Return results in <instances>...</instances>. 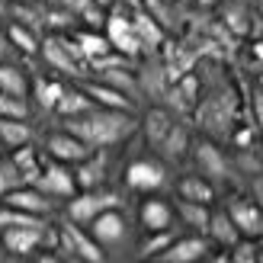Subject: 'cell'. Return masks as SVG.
I'll use <instances>...</instances> for the list:
<instances>
[{
  "instance_id": "obj_1",
  "label": "cell",
  "mask_w": 263,
  "mask_h": 263,
  "mask_svg": "<svg viewBox=\"0 0 263 263\" xmlns=\"http://www.w3.org/2000/svg\"><path fill=\"white\" fill-rule=\"evenodd\" d=\"M68 132L74 138H81L90 148H106V144H116L128 138L135 132V122H132L128 112H119V109H90L84 116H74L68 119Z\"/></svg>"
},
{
  "instance_id": "obj_2",
  "label": "cell",
  "mask_w": 263,
  "mask_h": 263,
  "mask_svg": "<svg viewBox=\"0 0 263 263\" xmlns=\"http://www.w3.org/2000/svg\"><path fill=\"white\" fill-rule=\"evenodd\" d=\"M119 205V196L116 193H93V190H84L81 196H74L71 205H68V218L74 225H90L100 212H106V209H116Z\"/></svg>"
},
{
  "instance_id": "obj_3",
  "label": "cell",
  "mask_w": 263,
  "mask_h": 263,
  "mask_svg": "<svg viewBox=\"0 0 263 263\" xmlns=\"http://www.w3.org/2000/svg\"><path fill=\"white\" fill-rule=\"evenodd\" d=\"M228 215H231L234 228H238L241 234H251V238L263 234V209H260L254 199L234 196V199L228 202Z\"/></svg>"
},
{
  "instance_id": "obj_4",
  "label": "cell",
  "mask_w": 263,
  "mask_h": 263,
  "mask_svg": "<svg viewBox=\"0 0 263 263\" xmlns=\"http://www.w3.org/2000/svg\"><path fill=\"white\" fill-rule=\"evenodd\" d=\"M61 244L68 247L71 257H81V260H87V263H103V260H106V257H103V251H100V244L90 238V234H84L81 228L74 225V221L61 225Z\"/></svg>"
},
{
  "instance_id": "obj_5",
  "label": "cell",
  "mask_w": 263,
  "mask_h": 263,
  "mask_svg": "<svg viewBox=\"0 0 263 263\" xmlns=\"http://www.w3.org/2000/svg\"><path fill=\"white\" fill-rule=\"evenodd\" d=\"M4 205L10 209H20V212H29V215H48L51 212V202H48V196L39 190V186H20V190H10L4 193Z\"/></svg>"
},
{
  "instance_id": "obj_6",
  "label": "cell",
  "mask_w": 263,
  "mask_h": 263,
  "mask_svg": "<svg viewBox=\"0 0 263 263\" xmlns=\"http://www.w3.org/2000/svg\"><path fill=\"white\" fill-rule=\"evenodd\" d=\"M35 186L42 190L45 196H74V170H68L61 161L55 164H45L42 167V177L35 180Z\"/></svg>"
},
{
  "instance_id": "obj_7",
  "label": "cell",
  "mask_w": 263,
  "mask_h": 263,
  "mask_svg": "<svg viewBox=\"0 0 263 263\" xmlns=\"http://www.w3.org/2000/svg\"><path fill=\"white\" fill-rule=\"evenodd\" d=\"M106 39H109V45L116 51H122L125 58H132V55L141 51V42L135 39V32H132V20L122 16V13H112V16L106 20Z\"/></svg>"
},
{
  "instance_id": "obj_8",
  "label": "cell",
  "mask_w": 263,
  "mask_h": 263,
  "mask_svg": "<svg viewBox=\"0 0 263 263\" xmlns=\"http://www.w3.org/2000/svg\"><path fill=\"white\" fill-rule=\"evenodd\" d=\"M209 254L205 238H177L174 244L154 257V263H199Z\"/></svg>"
},
{
  "instance_id": "obj_9",
  "label": "cell",
  "mask_w": 263,
  "mask_h": 263,
  "mask_svg": "<svg viewBox=\"0 0 263 263\" xmlns=\"http://www.w3.org/2000/svg\"><path fill=\"white\" fill-rule=\"evenodd\" d=\"M48 154L55 157V161H61V164H81V161H87L90 154V144H84L81 138H74L71 132H61V135H51L48 138Z\"/></svg>"
},
{
  "instance_id": "obj_10",
  "label": "cell",
  "mask_w": 263,
  "mask_h": 263,
  "mask_svg": "<svg viewBox=\"0 0 263 263\" xmlns=\"http://www.w3.org/2000/svg\"><path fill=\"white\" fill-rule=\"evenodd\" d=\"M125 183L132 190L151 193L157 186H164V167L154 164V161H135V164H128V170H125Z\"/></svg>"
},
{
  "instance_id": "obj_11",
  "label": "cell",
  "mask_w": 263,
  "mask_h": 263,
  "mask_svg": "<svg viewBox=\"0 0 263 263\" xmlns=\"http://www.w3.org/2000/svg\"><path fill=\"white\" fill-rule=\"evenodd\" d=\"M125 234V221L122 215L116 212V209H106V212H100L93 221H90V238L97 244H116Z\"/></svg>"
},
{
  "instance_id": "obj_12",
  "label": "cell",
  "mask_w": 263,
  "mask_h": 263,
  "mask_svg": "<svg viewBox=\"0 0 263 263\" xmlns=\"http://www.w3.org/2000/svg\"><path fill=\"white\" fill-rule=\"evenodd\" d=\"M193 112L199 116V122H202V125H209V128H221V125H228V122H231L234 103H231V97L218 93V97H212V100H205L202 106H196Z\"/></svg>"
},
{
  "instance_id": "obj_13",
  "label": "cell",
  "mask_w": 263,
  "mask_h": 263,
  "mask_svg": "<svg viewBox=\"0 0 263 263\" xmlns=\"http://www.w3.org/2000/svg\"><path fill=\"white\" fill-rule=\"evenodd\" d=\"M167 100H170L174 109L193 112L196 106H199V81H196V74H183L180 81L167 90Z\"/></svg>"
},
{
  "instance_id": "obj_14",
  "label": "cell",
  "mask_w": 263,
  "mask_h": 263,
  "mask_svg": "<svg viewBox=\"0 0 263 263\" xmlns=\"http://www.w3.org/2000/svg\"><path fill=\"white\" fill-rule=\"evenodd\" d=\"M196 164H199L205 180L228 177V161H225V154H221L212 141H199V144H196Z\"/></svg>"
},
{
  "instance_id": "obj_15",
  "label": "cell",
  "mask_w": 263,
  "mask_h": 263,
  "mask_svg": "<svg viewBox=\"0 0 263 263\" xmlns=\"http://www.w3.org/2000/svg\"><path fill=\"white\" fill-rule=\"evenodd\" d=\"M42 238H45L42 228H7L4 231V247L10 254L26 257V254H32L35 247L42 244Z\"/></svg>"
},
{
  "instance_id": "obj_16",
  "label": "cell",
  "mask_w": 263,
  "mask_h": 263,
  "mask_svg": "<svg viewBox=\"0 0 263 263\" xmlns=\"http://www.w3.org/2000/svg\"><path fill=\"white\" fill-rule=\"evenodd\" d=\"M84 93L97 103V106H103V109H119V112H132V100L125 97V93H119L116 87H109V84H87L84 87Z\"/></svg>"
},
{
  "instance_id": "obj_17",
  "label": "cell",
  "mask_w": 263,
  "mask_h": 263,
  "mask_svg": "<svg viewBox=\"0 0 263 263\" xmlns=\"http://www.w3.org/2000/svg\"><path fill=\"white\" fill-rule=\"evenodd\" d=\"M132 32H135V39L141 42V48H157V45L164 42L161 23H157L154 16H148L144 10H138L135 16H132Z\"/></svg>"
},
{
  "instance_id": "obj_18",
  "label": "cell",
  "mask_w": 263,
  "mask_h": 263,
  "mask_svg": "<svg viewBox=\"0 0 263 263\" xmlns=\"http://www.w3.org/2000/svg\"><path fill=\"white\" fill-rule=\"evenodd\" d=\"M170 205L164 199H148V202H141L138 209V218H141V225L148 228V231H164L170 225Z\"/></svg>"
},
{
  "instance_id": "obj_19",
  "label": "cell",
  "mask_w": 263,
  "mask_h": 263,
  "mask_svg": "<svg viewBox=\"0 0 263 263\" xmlns=\"http://www.w3.org/2000/svg\"><path fill=\"white\" fill-rule=\"evenodd\" d=\"M170 128H174V119H170L167 109H151L144 116V138H148V144H154V148H161V141L167 138Z\"/></svg>"
},
{
  "instance_id": "obj_20",
  "label": "cell",
  "mask_w": 263,
  "mask_h": 263,
  "mask_svg": "<svg viewBox=\"0 0 263 263\" xmlns=\"http://www.w3.org/2000/svg\"><path fill=\"white\" fill-rule=\"evenodd\" d=\"M209 234L221 244V247H234L241 241V231L234 228V221L228 212H212V218H209Z\"/></svg>"
},
{
  "instance_id": "obj_21",
  "label": "cell",
  "mask_w": 263,
  "mask_h": 263,
  "mask_svg": "<svg viewBox=\"0 0 263 263\" xmlns=\"http://www.w3.org/2000/svg\"><path fill=\"white\" fill-rule=\"evenodd\" d=\"M55 109L64 116V119H74V116H84V112H90V109H97V103L90 100L84 90H64Z\"/></svg>"
},
{
  "instance_id": "obj_22",
  "label": "cell",
  "mask_w": 263,
  "mask_h": 263,
  "mask_svg": "<svg viewBox=\"0 0 263 263\" xmlns=\"http://www.w3.org/2000/svg\"><path fill=\"white\" fill-rule=\"evenodd\" d=\"M103 170H106L103 157H93V154H90L87 161L77 164V170H74V183H77L81 190H97L100 180H103Z\"/></svg>"
},
{
  "instance_id": "obj_23",
  "label": "cell",
  "mask_w": 263,
  "mask_h": 263,
  "mask_svg": "<svg viewBox=\"0 0 263 263\" xmlns=\"http://www.w3.org/2000/svg\"><path fill=\"white\" fill-rule=\"evenodd\" d=\"M32 132L26 125V119H7V116H0V144H7V148H20V144H29Z\"/></svg>"
},
{
  "instance_id": "obj_24",
  "label": "cell",
  "mask_w": 263,
  "mask_h": 263,
  "mask_svg": "<svg viewBox=\"0 0 263 263\" xmlns=\"http://www.w3.org/2000/svg\"><path fill=\"white\" fill-rule=\"evenodd\" d=\"M42 55H45V61H48V64H55V68L68 71V74H77V61H74V55H71V51L64 48V42H61V39H45V45H42Z\"/></svg>"
},
{
  "instance_id": "obj_25",
  "label": "cell",
  "mask_w": 263,
  "mask_h": 263,
  "mask_svg": "<svg viewBox=\"0 0 263 263\" xmlns=\"http://www.w3.org/2000/svg\"><path fill=\"white\" fill-rule=\"evenodd\" d=\"M74 42H77V48H81V55L90 58V61H97V58H103V55H109V51H112L109 39L100 35V32H77Z\"/></svg>"
},
{
  "instance_id": "obj_26",
  "label": "cell",
  "mask_w": 263,
  "mask_h": 263,
  "mask_svg": "<svg viewBox=\"0 0 263 263\" xmlns=\"http://www.w3.org/2000/svg\"><path fill=\"white\" fill-rule=\"evenodd\" d=\"M13 164L20 167V174H23V180L29 183V186H35V180L42 177V164H39V157H35V148H29V144H20L16 148Z\"/></svg>"
},
{
  "instance_id": "obj_27",
  "label": "cell",
  "mask_w": 263,
  "mask_h": 263,
  "mask_svg": "<svg viewBox=\"0 0 263 263\" xmlns=\"http://www.w3.org/2000/svg\"><path fill=\"white\" fill-rule=\"evenodd\" d=\"M180 196L190 199V202H205L209 205L215 199V190L205 177H186V180H180Z\"/></svg>"
},
{
  "instance_id": "obj_28",
  "label": "cell",
  "mask_w": 263,
  "mask_h": 263,
  "mask_svg": "<svg viewBox=\"0 0 263 263\" xmlns=\"http://www.w3.org/2000/svg\"><path fill=\"white\" fill-rule=\"evenodd\" d=\"M177 209H180V215H183V221H186L190 228L209 234V218H212V212H209L205 202H190V199H183V202H177Z\"/></svg>"
},
{
  "instance_id": "obj_29",
  "label": "cell",
  "mask_w": 263,
  "mask_h": 263,
  "mask_svg": "<svg viewBox=\"0 0 263 263\" xmlns=\"http://www.w3.org/2000/svg\"><path fill=\"white\" fill-rule=\"evenodd\" d=\"M7 228H45V225H42V215H29V212L4 205L0 209V231H7Z\"/></svg>"
},
{
  "instance_id": "obj_30",
  "label": "cell",
  "mask_w": 263,
  "mask_h": 263,
  "mask_svg": "<svg viewBox=\"0 0 263 263\" xmlns=\"http://www.w3.org/2000/svg\"><path fill=\"white\" fill-rule=\"evenodd\" d=\"M0 90L10 93V97H23L26 100V90H29L26 74L20 68H13V64H0Z\"/></svg>"
},
{
  "instance_id": "obj_31",
  "label": "cell",
  "mask_w": 263,
  "mask_h": 263,
  "mask_svg": "<svg viewBox=\"0 0 263 263\" xmlns=\"http://www.w3.org/2000/svg\"><path fill=\"white\" fill-rule=\"evenodd\" d=\"M7 39H10V42L23 51V55H35V51H39L35 35H32L29 29H26V26H20V23H13L10 29H7Z\"/></svg>"
},
{
  "instance_id": "obj_32",
  "label": "cell",
  "mask_w": 263,
  "mask_h": 263,
  "mask_svg": "<svg viewBox=\"0 0 263 263\" xmlns=\"http://www.w3.org/2000/svg\"><path fill=\"white\" fill-rule=\"evenodd\" d=\"M61 93H64V87L58 81H35V100L42 103V109H55Z\"/></svg>"
},
{
  "instance_id": "obj_33",
  "label": "cell",
  "mask_w": 263,
  "mask_h": 263,
  "mask_svg": "<svg viewBox=\"0 0 263 263\" xmlns=\"http://www.w3.org/2000/svg\"><path fill=\"white\" fill-rule=\"evenodd\" d=\"M20 186H26V180L20 174V167L13 164V157L10 161H0V196L10 193V190H20Z\"/></svg>"
},
{
  "instance_id": "obj_34",
  "label": "cell",
  "mask_w": 263,
  "mask_h": 263,
  "mask_svg": "<svg viewBox=\"0 0 263 263\" xmlns=\"http://www.w3.org/2000/svg\"><path fill=\"white\" fill-rule=\"evenodd\" d=\"M174 241H177V234L167 231V228H164V231H151V238L141 244V257H157L161 251H167Z\"/></svg>"
},
{
  "instance_id": "obj_35",
  "label": "cell",
  "mask_w": 263,
  "mask_h": 263,
  "mask_svg": "<svg viewBox=\"0 0 263 263\" xmlns=\"http://www.w3.org/2000/svg\"><path fill=\"white\" fill-rule=\"evenodd\" d=\"M0 116H7V119H26L29 106H26L23 97H10V93L0 90Z\"/></svg>"
},
{
  "instance_id": "obj_36",
  "label": "cell",
  "mask_w": 263,
  "mask_h": 263,
  "mask_svg": "<svg viewBox=\"0 0 263 263\" xmlns=\"http://www.w3.org/2000/svg\"><path fill=\"white\" fill-rule=\"evenodd\" d=\"M161 151L167 157H180L183 151H186V132H183L180 125H174V128L167 132V138L161 141Z\"/></svg>"
},
{
  "instance_id": "obj_37",
  "label": "cell",
  "mask_w": 263,
  "mask_h": 263,
  "mask_svg": "<svg viewBox=\"0 0 263 263\" xmlns=\"http://www.w3.org/2000/svg\"><path fill=\"white\" fill-rule=\"evenodd\" d=\"M106 84L116 87L119 93L135 97V81H132V74H125V71H119V68H109V71H106Z\"/></svg>"
},
{
  "instance_id": "obj_38",
  "label": "cell",
  "mask_w": 263,
  "mask_h": 263,
  "mask_svg": "<svg viewBox=\"0 0 263 263\" xmlns=\"http://www.w3.org/2000/svg\"><path fill=\"white\" fill-rule=\"evenodd\" d=\"M144 13L148 16H154L161 26L170 23V10H167V0H144Z\"/></svg>"
},
{
  "instance_id": "obj_39",
  "label": "cell",
  "mask_w": 263,
  "mask_h": 263,
  "mask_svg": "<svg viewBox=\"0 0 263 263\" xmlns=\"http://www.w3.org/2000/svg\"><path fill=\"white\" fill-rule=\"evenodd\" d=\"M231 260H234V263H257V260H260V254H257V247H254V244H244V241H238V244H234V254H231Z\"/></svg>"
},
{
  "instance_id": "obj_40",
  "label": "cell",
  "mask_w": 263,
  "mask_h": 263,
  "mask_svg": "<svg viewBox=\"0 0 263 263\" xmlns=\"http://www.w3.org/2000/svg\"><path fill=\"white\" fill-rule=\"evenodd\" d=\"M254 202L263 209V180H257V186H254Z\"/></svg>"
},
{
  "instance_id": "obj_41",
  "label": "cell",
  "mask_w": 263,
  "mask_h": 263,
  "mask_svg": "<svg viewBox=\"0 0 263 263\" xmlns=\"http://www.w3.org/2000/svg\"><path fill=\"white\" fill-rule=\"evenodd\" d=\"M257 119H260V125H263V90L257 93Z\"/></svg>"
},
{
  "instance_id": "obj_42",
  "label": "cell",
  "mask_w": 263,
  "mask_h": 263,
  "mask_svg": "<svg viewBox=\"0 0 263 263\" xmlns=\"http://www.w3.org/2000/svg\"><path fill=\"white\" fill-rule=\"evenodd\" d=\"M196 4H199V7H215L218 0H196Z\"/></svg>"
},
{
  "instance_id": "obj_43",
  "label": "cell",
  "mask_w": 263,
  "mask_h": 263,
  "mask_svg": "<svg viewBox=\"0 0 263 263\" xmlns=\"http://www.w3.org/2000/svg\"><path fill=\"white\" fill-rule=\"evenodd\" d=\"M39 263H61V260H58V257H42Z\"/></svg>"
},
{
  "instance_id": "obj_44",
  "label": "cell",
  "mask_w": 263,
  "mask_h": 263,
  "mask_svg": "<svg viewBox=\"0 0 263 263\" xmlns=\"http://www.w3.org/2000/svg\"><path fill=\"white\" fill-rule=\"evenodd\" d=\"M212 263H234V260H231V257H215Z\"/></svg>"
},
{
  "instance_id": "obj_45",
  "label": "cell",
  "mask_w": 263,
  "mask_h": 263,
  "mask_svg": "<svg viewBox=\"0 0 263 263\" xmlns=\"http://www.w3.org/2000/svg\"><path fill=\"white\" fill-rule=\"evenodd\" d=\"M254 51H257V55L263 58V42H257V45H254Z\"/></svg>"
},
{
  "instance_id": "obj_46",
  "label": "cell",
  "mask_w": 263,
  "mask_h": 263,
  "mask_svg": "<svg viewBox=\"0 0 263 263\" xmlns=\"http://www.w3.org/2000/svg\"><path fill=\"white\" fill-rule=\"evenodd\" d=\"M68 263H87V260H81V257H71V260H68Z\"/></svg>"
},
{
  "instance_id": "obj_47",
  "label": "cell",
  "mask_w": 263,
  "mask_h": 263,
  "mask_svg": "<svg viewBox=\"0 0 263 263\" xmlns=\"http://www.w3.org/2000/svg\"><path fill=\"white\" fill-rule=\"evenodd\" d=\"M4 45H7V42H4V35H0V55H4Z\"/></svg>"
},
{
  "instance_id": "obj_48",
  "label": "cell",
  "mask_w": 263,
  "mask_h": 263,
  "mask_svg": "<svg viewBox=\"0 0 263 263\" xmlns=\"http://www.w3.org/2000/svg\"><path fill=\"white\" fill-rule=\"evenodd\" d=\"M260 13H263V4H260Z\"/></svg>"
}]
</instances>
